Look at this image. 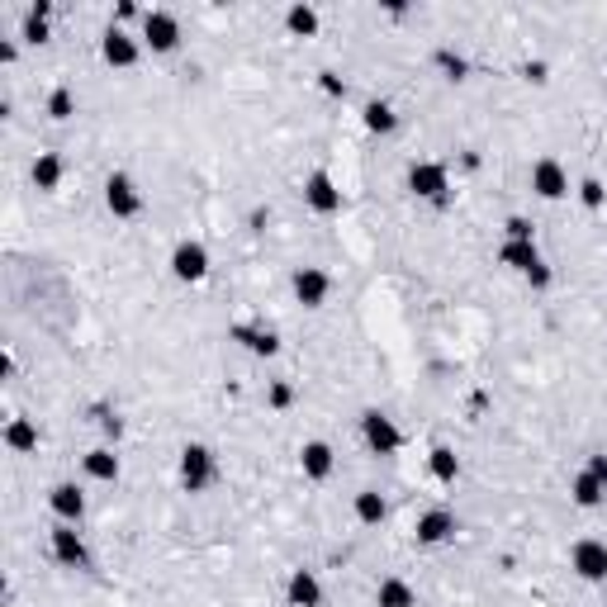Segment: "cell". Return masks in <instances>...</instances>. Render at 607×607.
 <instances>
[{
	"label": "cell",
	"instance_id": "obj_15",
	"mask_svg": "<svg viewBox=\"0 0 607 607\" xmlns=\"http://www.w3.org/2000/svg\"><path fill=\"white\" fill-rule=\"evenodd\" d=\"M285 598H289V607H323V579L313 570H289Z\"/></svg>",
	"mask_w": 607,
	"mask_h": 607
},
{
	"label": "cell",
	"instance_id": "obj_12",
	"mask_svg": "<svg viewBox=\"0 0 607 607\" xmlns=\"http://www.w3.org/2000/svg\"><path fill=\"white\" fill-rule=\"evenodd\" d=\"M532 191L541 200H564V195H570V171H564L555 157H541L532 166Z\"/></svg>",
	"mask_w": 607,
	"mask_h": 607
},
{
	"label": "cell",
	"instance_id": "obj_22",
	"mask_svg": "<svg viewBox=\"0 0 607 607\" xmlns=\"http://www.w3.org/2000/svg\"><path fill=\"white\" fill-rule=\"evenodd\" d=\"M81 465H86V475L95 479V485H114V479H119V455L110 451V446H95V451H86V455H81Z\"/></svg>",
	"mask_w": 607,
	"mask_h": 607
},
{
	"label": "cell",
	"instance_id": "obj_30",
	"mask_svg": "<svg viewBox=\"0 0 607 607\" xmlns=\"http://www.w3.org/2000/svg\"><path fill=\"white\" fill-rule=\"evenodd\" d=\"M266 404L276 408V413H285L289 404H295V385H289V380H276V385L266 389Z\"/></svg>",
	"mask_w": 607,
	"mask_h": 607
},
{
	"label": "cell",
	"instance_id": "obj_5",
	"mask_svg": "<svg viewBox=\"0 0 607 607\" xmlns=\"http://www.w3.org/2000/svg\"><path fill=\"white\" fill-rule=\"evenodd\" d=\"M181 485H185V494H204L214 485V451L200 446V442L185 446L181 451Z\"/></svg>",
	"mask_w": 607,
	"mask_h": 607
},
{
	"label": "cell",
	"instance_id": "obj_33",
	"mask_svg": "<svg viewBox=\"0 0 607 607\" xmlns=\"http://www.w3.org/2000/svg\"><path fill=\"white\" fill-rule=\"evenodd\" d=\"M318 91L332 95V100H342V95H347V81H342L338 72H318Z\"/></svg>",
	"mask_w": 607,
	"mask_h": 607
},
{
	"label": "cell",
	"instance_id": "obj_6",
	"mask_svg": "<svg viewBox=\"0 0 607 607\" xmlns=\"http://www.w3.org/2000/svg\"><path fill=\"white\" fill-rule=\"evenodd\" d=\"M142 44L152 53H176L181 48V19L171 10H148L142 15Z\"/></svg>",
	"mask_w": 607,
	"mask_h": 607
},
{
	"label": "cell",
	"instance_id": "obj_13",
	"mask_svg": "<svg viewBox=\"0 0 607 607\" xmlns=\"http://www.w3.org/2000/svg\"><path fill=\"white\" fill-rule=\"evenodd\" d=\"M413 536H417V546H442V541L455 536V513H446V508H427L423 517H417Z\"/></svg>",
	"mask_w": 607,
	"mask_h": 607
},
{
	"label": "cell",
	"instance_id": "obj_2",
	"mask_svg": "<svg viewBox=\"0 0 607 607\" xmlns=\"http://www.w3.org/2000/svg\"><path fill=\"white\" fill-rule=\"evenodd\" d=\"M570 570L583 583H607V541L598 536H579L570 546Z\"/></svg>",
	"mask_w": 607,
	"mask_h": 607
},
{
	"label": "cell",
	"instance_id": "obj_28",
	"mask_svg": "<svg viewBox=\"0 0 607 607\" xmlns=\"http://www.w3.org/2000/svg\"><path fill=\"white\" fill-rule=\"evenodd\" d=\"M579 204L589 209V214H598V209L607 204V185L598 181V176H589V181H579Z\"/></svg>",
	"mask_w": 607,
	"mask_h": 607
},
{
	"label": "cell",
	"instance_id": "obj_7",
	"mask_svg": "<svg viewBox=\"0 0 607 607\" xmlns=\"http://www.w3.org/2000/svg\"><path fill=\"white\" fill-rule=\"evenodd\" d=\"M104 209H110L114 219H138V214H142V195H138L133 176L114 171L110 181H104Z\"/></svg>",
	"mask_w": 607,
	"mask_h": 607
},
{
	"label": "cell",
	"instance_id": "obj_10",
	"mask_svg": "<svg viewBox=\"0 0 607 607\" xmlns=\"http://www.w3.org/2000/svg\"><path fill=\"white\" fill-rule=\"evenodd\" d=\"M289 285H295V299H299L304 308H323L328 295H332V276H328L323 266H299Z\"/></svg>",
	"mask_w": 607,
	"mask_h": 607
},
{
	"label": "cell",
	"instance_id": "obj_9",
	"mask_svg": "<svg viewBox=\"0 0 607 607\" xmlns=\"http://www.w3.org/2000/svg\"><path fill=\"white\" fill-rule=\"evenodd\" d=\"M48 546H53V560H57V564H67V570H86V564H91L86 541H81V532L67 527V522H57V527H53Z\"/></svg>",
	"mask_w": 607,
	"mask_h": 607
},
{
	"label": "cell",
	"instance_id": "obj_32",
	"mask_svg": "<svg viewBox=\"0 0 607 607\" xmlns=\"http://www.w3.org/2000/svg\"><path fill=\"white\" fill-rule=\"evenodd\" d=\"M522 280H527V289H551L555 270H551L546 261H541V266H532V270H527V276H522Z\"/></svg>",
	"mask_w": 607,
	"mask_h": 607
},
{
	"label": "cell",
	"instance_id": "obj_24",
	"mask_svg": "<svg viewBox=\"0 0 607 607\" xmlns=\"http://www.w3.org/2000/svg\"><path fill=\"white\" fill-rule=\"evenodd\" d=\"M29 176H34L38 191H57L62 176H67V166H62V157H57V152H38V157H34V166H29Z\"/></svg>",
	"mask_w": 607,
	"mask_h": 607
},
{
	"label": "cell",
	"instance_id": "obj_3",
	"mask_svg": "<svg viewBox=\"0 0 607 607\" xmlns=\"http://www.w3.org/2000/svg\"><path fill=\"white\" fill-rule=\"evenodd\" d=\"M361 436H366V446H370L375 455H394V451L404 446L399 423H394L389 413H380V408H366V413H361Z\"/></svg>",
	"mask_w": 607,
	"mask_h": 607
},
{
	"label": "cell",
	"instance_id": "obj_1",
	"mask_svg": "<svg viewBox=\"0 0 607 607\" xmlns=\"http://www.w3.org/2000/svg\"><path fill=\"white\" fill-rule=\"evenodd\" d=\"M408 191L417 200H432V204H451V176L442 162H413L408 166Z\"/></svg>",
	"mask_w": 607,
	"mask_h": 607
},
{
	"label": "cell",
	"instance_id": "obj_34",
	"mask_svg": "<svg viewBox=\"0 0 607 607\" xmlns=\"http://www.w3.org/2000/svg\"><path fill=\"white\" fill-rule=\"evenodd\" d=\"M436 62H442V67H446V72H451L455 81H460V76H465V57H455L451 48H442V53H436Z\"/></svg>",
	"mask_w": 607,
	"mask_h": 607
},
{
	"label": "cell",
	"instance_id": "obj_20",
	"mask_svg": "<svg viewBox=\"0 0 607 607\" xmlns=\"http://www.w3.org/2000/svg\"><path fill=\"white\" fill-rule=\"evenodd\" d=\"M351 513H356V522H361V527H380V522L389 517V504H385L380 489H361V494L351 498Z\"/></svg>",
	"mask_w": 607,
	"mask_h": 607
},
{
	"label": "cell",
	"instance_id": "obj_17",
	"mask_svg": "<svg viewBox=\"0 0 607 607\" xmlns=\"http://www.w3.org/2000/svg\"><path fill=\"white\" fill-rule=\"evenodd\" d=\"M228 338H233V342H242V347L252 351V356H266V361H270V356H280V338H276V332H270V328L238 323L233 332H228Z\"/></svg>",
	"mask_w": 607,
	"mask_h": 607
},
{
	"label": "cell",
	"instance_id": "obj_8",
	"mask_svg": "<svg viewBox=\"0 0 607 607\" xmlns=\"http://www.w3.org/2000/svg\"><path fill=\"white\" fill-rule=\"evenodd\" d=\"M304 204H308L318 219L342 214V191H338V181H332L328 171H313V176L304 181Z\"/></svg>",
	"mask_w": 607,
	"mask_h": 607
},
{
	"label": "cell",
	"instance_id": "obj_35",
	"mask_svg": "<svg viewBox=\"0 0 607 607\" xmlns=\"http://www.w3.org/2000/svg\"><path fill=\"white\" fill-rule=\"evenodd\" d=\"M589 475H593L598 485L607 489V455H602V451H593V455H589Z\"/></svg>",
	"mask_w": 607,
	"mask_h": 607
},
{
	"label": "cell",
	"instance_id": "obj_18",
	"mask_svg": "<svg viewBox=\"0 0 607 607\" xmlns=\"http://www.w3.org/2000/svg\"><path fill=\"white\" fill-rule=\"evenodd\" d=\"M361 123H366L375 138L399 133V114H394V104H389V100H366V104H361Z\"/></svg>",
	"mask_w": 607,
	"mask_h": 607
},
{
	"label": "cell",
	"instance_id": "obj_14",
	"mask_svg": "<svg viewBox=\"0 0 607 607\" xmlns=\"http://www.w3.org/2000/svg\"><path fill=\"white\" fill-rule=\"evenodd\" d=\"M299 470H304V479L323 485V479L338 470V451H332L328 442H304V446H299Z\"/></svg>",
	"mask_w": 607,
	"mask_h": 607
},
{
	"label": "cell",
	"instance_id": "obj_11",
	"mask_svg": "<svg viewBox=\"0 0 607 607\" xmlns=\"http://www.w3.org/2000/svg\"><path fill=\"white\" fill-rule=\"evenodd\" d=\"M100 53H104V62H110L114 72H129V67H138V57H142L138 38H133V34H123L119 24H110V29H104V38H100Z\"/></svg>",
	"mask_w": 607,
	"mask_h": 607
},
{
	"label": "cell",
	"instance_id": "obj_19",
	"mask_svg": "<svg viewBox=\"0 0 607 607\" xmlns=\"http://www.w3.org/2000/svg\"><path fill=\"white\" fill-rule=\"evenodd\" d=\"M498 261H504L508 270H517V276H527V270L532 266H541V261H546V257H541V247L536 242H504V247H498Z\"/></svg>",
	"mask_w": 607,
	"mask_h": 607
},
{
	"label": "cell",
	"instance_id": "obj_23",
	"mask_svg": "<svg viewBox=\"0 0 607 607\" xmlns=\"http://www.w3.org/2000/svg\"><path fill=\"white\" fill-rule=\"evenodd\" d=\"M602 498H607V489L598 485V479H593L589 470H579V475L570 479V504H574V508L593 513V508H602Z\"/></svg>",
	"mask_w": 607,
	"mask_h": 607
},
{
	"label": "cell",
	"instance_id": "obj_31",
	"mask_svg": "<svg viewBox=\"0 0 607 607\" xmlns=\"http://www.w3.org/2000/svg\"><path fill=\"white\" fill-rule=\"evenodd\" d=\"M504 233H508L513 242H536V223H532V219H522V214H513V219L504 223Z\"/></svg>",
	"mask_w": 607,
	"mask_h": 607
},
{
	"label": "cell",
	"instance_id": "obj_21",
	"mask_svg": "<svg viewBox=\"0 0 607 607\" xmlns=\"http://www.w3.org/2000/svg\"><path fill=\"white\" fill-rule=\"evenodd\" d=\"M375 607H417V589L408 579L389 574V579H380V589H375Z\"/></svg>",
	"mask_w": 607,
	"mask_h": 607
},
{
	"label": "cell",
	"instance_id": "obj_26",
	"mask_svg": "<svg viewBox=\"0 0 607 607\" xmlns=\"http://www.w3.org/2000/svg\"><path fill=\"white\" fill-rule=\"evenodd\" d=\"M5 446H10L15 455L38 451V427L29 423V417H10V423H5Z\"/></svg>",
	"mask_w": 607,
	"mask_h": 607
},
{
	"label": "cell",
	"instance_id": "obj_36",
	"mask_svg": "<svg viewBox=\"0 0 607 607\" xmlns=\"http://www.w3.org/2000/svg\"><path fill=\"white\" fill-rule=\"evenodd\" d=\"M527 76H532L536 86H541V81H546V62H527Z\"/></svg>",
	"mask_w": 607,
	"mask_h": 607
},
{
	"label": "cell",
	"instance_id": "obj_4",
	"mask_svg": "<svg viewBox=\"0 0 607 607\" xmlns=\"http://www.w3.org/2000/svg\"><path fill=\"white\" fill-rule=\"evenodd\" d=\"M166 266H171V276H176L181 285H200L214 261H209V247H204V242H191V238H185V242L171 247V261H166Z\"/></svg>",
	"mask_w": 607,
	"mask_h": 607
},
{
	"label": "cell",
	"instance_id": "obj_29",
	"mask_svg": "<svg viewBox=\"0 0 607 607\" xmlns=\"http://www.w3.org/2000/svg\"><path fill=\"white\" fill-rule=\"evenodd\" d=\"M72 114H76V95H72L67 86H57V91L48 95V119L62 123V119H72Z\"/></svg>",
	"mask_w": 607,
	"mask_h": 607
},
{
	"label": "cell",
	"instance_id": "obj_16",
	"mask_svg": "<svg viewBox=\"0 0 607 607\" xmlns=\"http://www.w3.org/2000/svg\"><path fill=\"white\" fill-rule=\"evenodd\" d=\"M48 508H53V517H57V522H67V527H76V522L86 517V494H81L76 485H53V494H48Z\"/></svg>",
	"mask_w": 607,
	"mask_h": 607
},
{
	"label": "cell",
	"instance_id": "obj_27",
	"mask_svg": "<svg viewBox=\"0 0 607 607\" xmlns=\"http://www.w3.org/2000/svg\"><path fill=\"white\" fill-rule=\"evenodd\" d=\"M318 24H323V19H318V10H313V5H304V0H299V5H289V10H285V29L295 34V38H313V34H318Z\"/></svg>",
	"mask_w": 607,
	"mask_h": 607
},
{
	"label": "cell",
	"instance_id": "obj_25",
	"mask_svg": "<svg viewBox=\"0 0 607 607\" xmlns=\"http://www.w3.org/2000/svg\"><path fill=\"white\" fill-rule=\"evenodd\" d=\"M427 475L436 479V485H455L460 479V455L451 446H432L427 451Z\"/></svg>",
	"mask_w": 607,
	"mask_h": 607
}]
</instances>
